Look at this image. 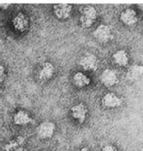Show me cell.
I'll use <instances>...</instances> for the list:
<instances>
[{
	"mask_svg": "<svg viewBox=\"0 0 143 151\" xmlns=\"http://www.w3.org/2000/svg\"><path fill=\"white\" fill-rule=\"evenodd\" d=\"M97 10L93 6H84L80 16V22L83 27L84 28H89L91 27L93 23L97 19Z\"/></svg>",
	"mask_w": 143,
	"mask_h": 151,
	"instance_id": "cell-1",
	"label": "cell"
},
{
	"mask_svg": "<svg viewBox=\"0 0 143 151\" xmlns=\"http://www.w3.org/2000/svg\"><path fill=\"white\" fill-rule=\"evenodd\" d=\"M93 37L98 42L105 44V43L110 42L113 38V34H112V28L108 25L102 24V25H99L95 28L93 32Z\"/></svg>",
	"mask_w": 143,
	"mask_h": 151,
	"instance_id": "cell-2",
	"label": "cell"
},
{
	"mask_svg": "<svg viewBox=\"0 0 143 151\" xmlns=\"http://www.w3.org/2000/svg\"><path fill=\"white\" fill-rule=\"evenodd\" d=\"M54 131H55V125L48 120L40 123L36 128V134L41 139H48L53 137Z\"/></svg>",
	"mask_w": 143,
	"mask_h": 151,
	"instance_id": "cell-3",
	"label": "cell"
},
{
	"mask_svg": "<svg viewBox=\"0 0 143 151\" xmlns=\"http://www.w3.org/2000/svg\"><path fill=\"white\" fill-rule=\"evenodd\" d=\"M79 65L86 71H95L98 68V58L92 53H86L80 58Z\"/></svg>",
	"mask_w": 143,
	"mask_h": 151,
	"instance_id": "cell-4",
	"label": "cell"
},
{
	"mask_svg": "<svg viewBox=\"0 0 143 151\" xmlns=\"http://www.w3.org/2000/svg\"><path fill=\"white\" fill-rule=\"evenodd\" d=\"M100 80L104 87L112 88L119 82V78L115 70L112 68H106L102 72L100 76Z\"/></svg>",
	"mask_w": 143,
	"mask_h": 151,
	"instance_id": "cell-5",
	"label": "cell"
},
{
	"mask_svg": "<svg viewBox=\"0 0 143 151\" xmlns=\"http://www.w3.org/2000/svg\"><path fill=\"white\" fill-rule=\"evenodd\" d=\"M102 104L105 109H117L122 104V99L114 93H107L102 96Z\"/></svg>",
	"mask_w": 143,
	"mask_h": 151,
	"instance_id": "cell-6",
	"label": "cell"
},
{
	"mask_svg": "<svg viewBox=\"0 0 143 151\" xmlns=\"http://www.w3.org/2000/svg\"><path fill=\"white\" fill-rule=\"evenodd\" d=\"M120 20L128 27H132L138 22L137 12L132 8H126L122 12L120 16Z\"/></svg>",
	"mask_w": 143,
	"mask_h": 151,
	"instance_id": "cell-7",
	"label": "cell"
},
{
	"mask_svg": "<svg viewBox=\"0 0 143 151\" xmlns=\"http://www.w3.org/2000/svg\"><path fill=\"white\" fill-rule=\"evenodd\" d=\"M87 113H88V109H87L86 106L83 103L76 104L71 109L72 116L80 124H82V123H83L85 121Z\"/></svg>",
	"mask_w": 143,
	"mask_h": 151,
	"instance_id": "cell-8",
	"label": "cell"
},
{
	"mask_svg": "<svg viewBox=\"0 0 143 151\" xmlns=\"http://www.w3.org/2000/svg\"><path fill=\"white\" fill-rule=\"evenodd\" d=\"M53 8L54 16L58 19H67L71 16L73 6L69 4H57Z\"/></svg>",
	"mask_w": 143,
	"mask_h": 151,
	"instance_id": "cell-9",
	"label": "cell"
},
{
	"mask_svg": "<svg viewBox=\"0 0 143 151\" xmlns=\"http://www.w3.org/2000/svg\"><path fill=\"white\" fill-rule=\"evenodd\" d=\"M53 74H54L53 65L50 62H46L42 65L38 73V77L43 81H47L53 78Z\"/></svg>",
	"mask_w": 143,
	"mask_h": 151,
	"instance_id": "cell-10",
	"label": "cell"
},
{
	"mask_svg": "<svg viewBox=\"0 0 143 151\" xmlns=\"http://www.w3.org/2000/svg\"><path fill=\"white\" fill-rule=\"evenodd\" d=\"M13 26L15 27L16 30L23 32L26 31L28 27V18L27 17L23 14V13H18L15 16L14 19H13Z\"/></svg>",
	"mask_w": 143,
	"mask_h": 151,
	"instance_id": "cell-11",
	"label": "cell"
},
{
	"mask_svg": "<svg viewBox=\"0 0 143 151\" xmlns=\"http://www.w3.org/2000/svg\"><path fill=\"white\" fill-rule=\"evenodd\" d=\"M127 79L129 81H137L143 76V66L134 64L130 66L127 71Z\"/></svg>",
	"mask_w": 143,
	"mask_h": 151,
	"instance_id": "cell-12",
	"label": "cell"
},
{
	"mask_svg": "<svg viewBox=\"0 0 143 151\" xmlns=\"http://www.w3.org/2000/svg\"><path fill=\"white\" fill-rule=\"evenodd\" d=\"M14 123L17 126H25L32 122V118L29 114L25 110H18L13 116Z\"/></svg>",
	"mask_w": 143,
	"mask_h": 151,
	"instance_id": "cell-13",
	"label": "cell"
},
{
	"mask_svg": "<svg viewBox=\"0 0 143 151\" xmlns=\"http://www.w3.org/2000/svg\"><path fill=\"white\" fill-rule=\"evenodd\" d=\"M24 144H25V139L20 137L16 140L9 141L4 147V151H27L24 147Z\"/></svg>",
	"mask_w": 143,
	"mask_h": 151,
	"instance_id": "cell-14",
	"label": "cell"
},
{
	"mask_svg": "<svg viewBox=\"0 0 143 151\" xmlns=\"http://www.w3.org/2000/svg\"><path fill=\"white\" fill-rule=\"evenodd\" d=\"M112 59L114 63L120 67H126L129 63V56L126 50L124 49H119L117 50L113 55Z\"/></svg>",
	"mask_w": 143,
	"mask_h": 151,
	"instance_id": "cell-15",
	"label": "cell"
},
{
	"mask_svg": "<svg viewBox=\"0 0 143 151\" xmlns=\"http://www.w3.org/2000/svg\"><path fill=\"white\" fill-rule=\"evenodd\" d=\"M73 82L76 88H83L91 84V79L82 72H77L73 75Z\"/></svg>",
	"mask_w": 143,
	"mask_h": 151,
	"instance_id": "cell-16",
	"label": "cell"
},
{
	"mask_svg": "<svg viewBox=\"0 0 143 151\" xmlns=\"http://www.w3.org/2000/svg\"><path fill=\"white\" fill-rule=\"evenodd\" d=\"M102 151H118L116 149V147L112 145H106L102 147Z\"/></svg>",
	"mask_w": 143,
	"mask_h": 151,
	"instance_id": "cell-17",
	"label": "cell"
},
{
	"mask_svg": "<svg viewBox=\"0 0 143 151\" xmlns=\"http://www.w3.org/2000/svg\"><path fill=\"white\" fill-rule=\"evenodd\" d=\"M4 71H5V68L3 66H0V82H3L4 80V77H5V75H4Z\"/></svg>",
	"mask_w": 143,
	"mask_h": 151,
	"instance_id": "cell-18",
	"label": "cell"
},
{
	"mask_svg": "<svg viewBox=\"0 0 143 151\" xmlns=\"http://www.w3.org/2000/svg\"><path fill=\"white\" fill-rule=\"evenodd\" d=\"M4 4H5V3H3V2L1 3V7H2V8H5V9H6V8H7V7L10 6V4H8V3H6V5H5V6H4Z\"/></svg>",
	"mask_w": 143,
	"mask_h": 151,
	"instance_id": "cell-19",
	"label": "cell"
},
{
	"mask_svg": "<svg viewBox=\"0 0 143 151\" xmlns=\"http://www.w3.org/2000/svg\"><path fill=\"white\" fill-rule=\"evenodd\" d=\"M79 151H91L89 148H88V147H83V148H81Z\"/></svg>",
	"mask_w": 143,
	"mask_h": 151,
	"instance_id": "cell-20",
	"label": "cell"
},
{
	"mask_svg": "<svg viewBox=\"0 0 143 151\" xmlns=\"http://www.w3.org/2000/svg\"><path fill=\"white\" fill-rule=\"evenodd\" d=\"M138 7H139V9L143 10V4H141V5H139V6H138Z\"/></svg>",
	"mask_w": 143,
	"mask_h": 151,
	"instance_id": "cell-21",
	"label": "cell"
},
{
	"mask_svg": "<svg viewBox=\"0 0 143 151\" xmlns=\"http://www.w3.org/2000/svg\"><path fill=\"white\" fill-rule=\"evenodd\" d=\"M139 151H143V147H142V148H140V149H139Z\"/></svg>",
	"mask_w": 143,
	"mask_h": 151,
	"instance_id": "cell-22",
	"label": "cell"
}]
</instances>
